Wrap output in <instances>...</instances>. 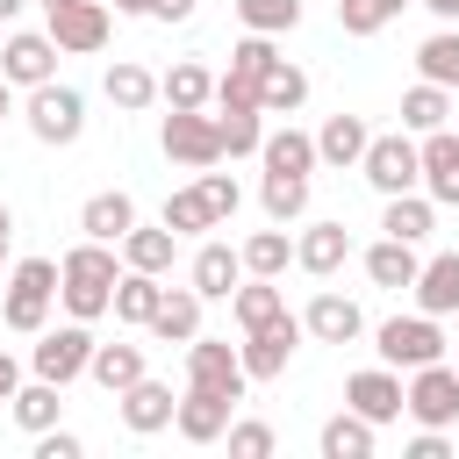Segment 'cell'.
<instances>
[{"mask_svg":"<svg viewBox=\"0 0 459 459\" xmlns=\"http://www.w3.org/2000/svg\"><path fill=\"white\" fill-rule=\"evenodd\" d=\"M416 165H423V194L445 201V208H459V136L452 129H430L416 143Z\"/></svg>","mask_w":459,"mask_h":459,"instance_id":"obj_13","label":"cell"},{"mask_svg":"<svg viewBox=\"0 0 459 459\" xmlns=\"http://www.w3.org/2000/svg\"><path fill=\"white\" fill-rule=\"evenodd\" d=\"M215 136H222V158H244V151H258V108H215Z\"/></svg>","mask_w":459,"mask_h":459,"instance_id":"obj_39","label":"cell"},{"mask_svg":"<svg viewBox=\"0 0 459 459\" xmlns=\"http://www.w3.org/2000/svg\"><path fill=\"white\" fill-rule=\"evenodd\" d=\"M416 308L423 316H452L459 308V251H445V258H430V265H416Z\"/></svg>","mask_w":459,"mask_h":459,"instance_id":"obj_21","label":"cell"},{"mask_svg":"<svg viewBox=\"0 0 459 459\" xmlns=\"http://www.w3.org/2000/svg\"><path fill=\"white\" fill-rule=\"evenodd\" d=\"M301 100H308V72L287 65V57H273L265 79H258V115H294Z\"/></svg>","mask_w":459,"mask_h":459,"instance_id":"obj_24","label":"cell"},{"mask_svg":"<svg viewBox=\"0 0 459 459\" xmlns=\"http://www.w3.org/2000/svg\"><path fill=\"white\" fill-rule=\"evenodd\" d=\"M115 402H122V423H129L136 437L165 430V423H172V409H179V402H172V387H165V380H151V373H143V380H129Z\"/></svg>","mask_w":459,"mask_h":459,"instance_id":"obj_17","label":"cell"},{"mask_svg":"<svg viewBox=\"0 0 459 459\" xmlns=\"http://www.w3.org/2000/svg\"><path fill=\"white\" fill-rule=\"evenodd\" d=\"M115 280H122V265H115V244H72L65 258H57V294H65V308H72V323H93V316H108V301H115Z\"/></svg>","mask_w":459,"mask_h":459,"instance_id":"obj_1","label":"cell"},{"mask_svg":"<svg viewBox=\"0 0 459 459\" xmlns=\"http://www.w3.org/2000/svg\"><path fill=\"white\" fill-rule=\"evenodd\" d=\"M359 172H366V186L373 194H409V186H423V165H416V143L394 129V136H366V158H359Z\"/></svg>","mask_w":459,"mask_h":459,"instance_id":"obj_6","label":"cell"},{"mask_svg":"<svg viewBox=\"0 0 459 459\" xmlns=\"http://www.w3.org/2000/svg\"><path fill=\"white\" fill-rule=\"evenodd\" d=\"M416 244H402V237H380L373 251H366V280L373 287H387V294H402V287H416Z\"/></svg>","mask_w":459,"mask_h":459,"instance_id":"obj_23","label":"cell"},{"mask_svg":"<svg viewBox=\"0 0 459 459\" xmlns=\"http://www.w3.org/2000/svg\"><path fill=\"white\" fill-rule=\"evenodd\" d=\"M86 359H93V330L86 323H65V330H36V351H29V366H36V380H57V387H72L79 373H86Z\"/></svg>","mask_w":459,"mask_h":459,"instance_id":"obj_5","label":"cell"},{"mask_svg":"<svg viewBox=\"0 0 459 459\" xmlns=\"http://www.w3.org/2000/svg\"><path fill=\"white\" fill-rule=\"evenodd\" d=\"M323 459H373V423H366L359 409L330 416V423H323Z\"/></svg>","mask_w":459,"mask_h":459,"instance_id":"obj_36","label":"cell"},{"mask_svg":"<svg viewBox=\"0 0 459 459\" xmlns=\"http://www.w3.org/2000/svg\"><path fill=\"white\" fill-rule=\"evenodd\" d=\"M402 409H409L423 430H445V423H459V366H445V359L416 366V380L402 387Z\"/></svg>","mask_w":459,"mask_h":459,"instance_id":"obj_4","label":"cell"},{"mask_svg":"<svg viewBox=\"0 0 459 459\" xmlns=\"http://www.w3.org/2000/svg\"><path fill=\"white\" fill-rule=\"evenodd\" d=\"M165 230H172V237H186V230H215V208L201 201V186H179V194L165 201Z\"/></svg>","mask_w":459,"mask_h":459,"instance_id":"obj_43","label":"cell"},{"mask_svg":"<svg viewBox=\"0 0 459 459\" xmlns=\"http://www.w3.org/2000/svg\"><path fill=\"white\" fill-rule=\"evenodd\" d=\"M237 14H244V29H258V36H287V29L301 22V0H237Z\"/></svg>","mask_w":459,"mask_h":459,"instance_id":"obj_41","label":"cell"},{"mask_svg":"<svg viewBox=\"0 0 459 459\" xmlns=\"http://www.w3.org/2000/svg\"><path fill=\"white\" fill-rule=\"evenodd\" d=\"M65 416V387L57 380H29V387H14V423L36 437V430H50Z\"/></svg>","mask_w":459,"mask_h":459,"instance_id":"obj_33","label":"cell"},{"mask_svg":"<svg viewBox=\"0 0 459 459\" xmlns=\"http://www.w3.org/2000/svg\"><path fill=\"white\" fill-rule=\"evenodd\" d=\"M416 72H423L430 86H459V29H437V36H423V50H416Z\"/></svg>","mask_w":459,"mask_h":459,"instance_id":"obj_38","label":"cell"},{"mask_svg":"<svg viewBox=\"0 0 459 459\" xmlns=\"http://www.w3.org/2000/svg\"><path fill=\"white\" fill-rule=\"evenodd\" d=\"M380 230H387V237H402V244H423V237L437 230V201H430V194H416V186H409V194H387Z\"/></svg>","mask_w":459,"mask_h":459,"instance_id":"obj_22","label":"cell"},{"mask_svg":"<svg viewBox=\"0 0 459 459\" xmlns=\"http://www.w3.org/2000/svg\"><path fill=\"white\" fill-rule=\"evenodd\" d=\"M7 108H14V86H7V72H0V115H7Z\"/></svg>","mask_w":459,"mask_h":459,"instance_id":"obj_54","label":"cell"},{"mask_svg":"<svg viewBox=\"0 0 459 459\" xmlns=\"http://www.w3.org/2000/svg\"><path fill=\"white\" fill-rule=\"evenodd\" d=\"M273 57H280V50H273V36H258V29H251V36L230 50V72H244V79H265V65H273Z\"/></svg>","mask_w":459,"mask_h":459,"instance_id":"obj_44","label":"cell"},{"mask_svg":"<svg viewBox=\"0 0 459 459\" xmlns=\"http://www.w3.org/2000/svg\"><path fill=\"white\" fill-rule=\"evenodd\" d=\"M165 158H179V165H222V136H215V115L208 108H172L165 115Z\"/></svg>","mask_w":459,"mask_h":459,"instance_id":"obj_8","label":"cell"},{"mask_svg":"<svg viewBox=\"0 0 459 459\" xmlns=\"http://www.w3.org/2000/svg\"><path fill=\"white\" fill-rule=\"evenodd\" d=\"M258 158H265V172H294V179H308V172H316V136H301V129H273V136H258Z\"/></svg>","mask_w":459,"mask_h":459,"instance_id":"obj_28","label":"cell"},{"mask_svg":"<svg viewBox=\"0 0 459 459\" xmlns=\"http://www.w3.org/2000/svg\"><path fill=\"white\" fill-rule=\"evenodd\" d=\"M301 330H308L316 344H351V337L366 330V316H359V301H351V294H330V287H323V294L308 301Z\"/></svg>","mask_w":459,"mask_h":459,"instance_id":"obj_16","label":"cell"},{"mask_svg":"<svg viewBox=\"0 0 459 459\" xmlns=\"http://www.w3.org/2000/svg\"><path fill=\"white\" fill-rule=\"evenodd\" d=\"M186 280H194V294H201V301H230V294H237V280H244V258H237L230 244H201Z\"/></svg>","mask_w":459,"mask_h":459,"instance_id":"obj_19","label":"cell"},{"mask_svg":"<svg viewBox=\"0 0 459 459\" xmlns=\"http://www.w3.org/2000/svg\"><path fill=\"white\" fill-rule=\"evenodd\" d=\"M50 43L57 50H100L108 43V0H57L50 7Z\"/></svg>","mask_w":459,"mask_h":459,"instance_id":"obj_11","label":"cell"},{"mask_svg":"<svg viewBox=\"0 0 459 459\" xmlns=\"http://www.w3.org/2000/svg\"><path fill=\"white\" fill-rule=\"evenodd\" d=\"M194 186H201V201L215 208V222H230V215H237V179H230V172L201 165V179H194Z\"/></svg>","mask_w":459,"mask_h":459,"instance_id":"obj_45","label":"cell"},{"mask_svg":"<svg viewBox=\"0 0 459 459\" xmlns=\"http://www.w3.org/2000/svg\"><path fill=\"white\" fill-rule=\"evenodd\" d=\"M50 301H57V258H22V265H14V280H7L0 316H7V330L36 337V330L50 323Z\"/></svg>","mask_w":459,"mask_h":459,"instance_id":"obj_2","label":"cell"},{"mask_svg":"<svg viewBox=\"0 0 459 459\" xmlns=\"http://www.w3.org/2000/svg\"><path fill=\"white\" fill-rule=\"evenodd\" d=\"M158 93H165V108H208V100H215V72L186 57V65H172V72L158 79Z\"/></svg>","mask_w":459,"mask_h":459,"instance_id":"obj_34","label":"cell"},{"mask_svg":"<svg viewBox=\"0 0 459 459\" xmlns=\"http://www.w3.org/2000/svg\"><path fill=\"white\" fill-rule=\"evenodd\" d=\"M402 7H409V0H337V22H344V36H373V29H387Z\"/></svg>","mask_w":459,"mask_h":459,"instance_id":"obj_42","label":"cell"},{"mask_svg":"<svg viewBox=\"0 0 459 459\" xmlns=\"http://www.w3.org/2000/svg\"><path fill=\"white\" fill-rule=\"evenodd\" d=\"M344 409H359V416L380 430V423H394V416H402V380H394L387 366L351 373V380H344Z\"/></svg>","mask_w":459,"mask_h":459,"instance_id":"obj_14","label":"cell"},{"mask_svg":"<svg viewBox=\"0 0 459 459\" xmlns=\"http://www.w3.org/2000/svg\"><path fill=\"white\" fill-rule=\"evenodd\" d=\"M344 258H351V230H344V222H308V230L294 237V265L316 273V280H330Z\"/></svg>","mask_w":459,"mask_h":459,"instance_id":"obj_15","label":"cell"},{"mask_svg":"<svg viewBox=\"0 0 459 459\" xmlns=\"http://www.w3.org/2000/svg\"><path fill=\"white\" fill-rule=\"evenodd\" d=\"M22 7H29V0H0V22H14V14H22Z\"/></svg>","mask_w":459,"mask_h":459,"instance_id":"obj_55","label":"cell"},{"mask_svg":"<svg viewBox=\"0 0 459 459\" xmlns=\"http://www.w3.org/2000/svg\"><path fill=\"white\" fill-rule=\"evenodd\" d=\"M222 437H230L237 459H273V430H265V423H230Z\"/></svg>","mask_w":459,"mask_h":459,"instance_id":"obj_46","label":"cell"},{"mask_svg":"<svg viewBox=\"0 0 459 459\" xmlns=\"http://www.w3.org/2000/svg\"><path fill=\"white\" fill-rule=\"evenodd\" d=\"M7 237H14V208L0 201V244H7Z\"/></svg>","mask_w":459,"mask_h":459,"instance_id":"obj_53","label":"cell"},{"mask_svg":"<svg viewBox=\"0 0 459 459\" xmlns=\"http://www.w3.org/2000/svg\"><path fill=\"white\" fill-rule=\"evenodd\" d=\"M108 100H115L122 115H143V108L158 100V79H151L143 65H108Z\"/></svg>","mask_w":459,"mask_h":459,"instance_id":"obj_37","label":"cell"},{"mask_svg":"<svg viewBox=\"0 0 459 459\" xmlns=\"http://www.w3.org/2000/svg\"><path fill=\"white\" fill-rule=\"evenodd\" d=\"M129 222H136V201H129V194H93V201L79 208V230H86L93 244H122Z\"/></svg>","mask_w":459,"mask_h":459,"instance_id":"obj_25","label":"cell"},{"mask_svg":"<svg viewBox=\"0 0 459 459\" xmlns=\"http://www.w3.org/2000/svg\"><path fill=\"white\" fill-rule=\"evenodd\" d=\"M237 258H244V273H258V280H280V273L294 265V237H287V222L258 230V237H251V244H244Z\"/></svg>","mask_w":459,"mask_h":459,"instance_id":"obj_30","label":"cell"},{"mask_svg":"<svg viewBox=\"0 0 459 459\" xmlns=\"http://www.w3.org/2000/svg\"><path fill=\"white\" fill-rule=\"evenodd\" d=\"M14 387H22V366L0 351V402H14Z\"/></svg>","mask_w":459,"mask_h":459,"instance_id":"obj_50","label":"cell"},{"mask_svg":"<svg viewBox=\"0 0 459 459\" xmlns=\"http://www.w3.org/2000/svg\"><path fill=\"white\" fill-rule=\"evenodd\" d=\"M366 136H373V129H366L359 115H330V122H323V136H316V158L344 172V165H359V158H366Z\"/></svg>","mask_w":459,"mask_h":459,"instance_id":"obj_27","label":"cell"},{"mask_svg":"<svg viewBox=\"0 0 459 459\" xmlns=\"http://www.w3.org/2000/svg\"><path fill=\"white\" fill-rule=\"evenodd\" d=\"M186 387H201V394H222V402H244V359H237V344L186 337Z\"/></svg>","mask_w":459,"mask_h":459,"instance_id":"obj_7","label":"cell"},{"mask_svg":"<svg viewBox=\"0 0 459 459\" xmlns=\"http://www.w3.org/2000/svg\"><path fill=\"white\" fill-rule=\"evenodd\" d=\"M258 201H265V215H273V222H294V215L308 208V179H294V172H265Z\"/></svg>","mask_w":459,"mask_h":459,"instance_id":"obj_40","label":"cell"},{"mask_svg":"<svg viewBox=\"0 0 459 459\" xmlns=\"http://www.w3.org/2000/svg\"><path fill=\"white\" fill-rule=\"evenodd\" d=\"M409 459H452L445 430H416V437H409Z\"/></svg>","mask_w":459,"mask_h":459,"instance_id":"obj_48","label":"cell"},{"mask_svg":"<svg viewBox=\"0 0 459 459\" xmlns=\"http://www.w3.org/2000/svg\"><path fill=\"white\" fill-rule=\"evenodd\" d=\"M380 359L387 366H430V359H445V337H437V316H394V323H380Z\"/></svg>","mask_w":459,"mask_h":459,"instance_id":"obj_9","label":"cell"},{"mask_svg":"<svg viewBox=\"0 0 459 459\" xmlns=\"http://www.w3.org/2000/svg\"><path fill=\"white\" fill-rule=\"evenodd\" d=\"M230 308H237V323H244V330H265V323H280V316H287V294H280L273 280H258V273H251V287H237V294H230Z\"/></svg>","mask_w":459,"mask_h":459,"instance_id":"obj_35","label":"cell"},{"mask_svg":"<svg viewBox=\"0 0 459 459\" xmlns=\"http://www.w3.org/2000/svg\"><path fill=\"white\" fill-rule=\"evenodd\" d=\"M158 294H165V287H158V273L122 265V280H115V301H108V308H115L122 323H136V330H143V323H151V308H158Z\"/></svg>","mask_w":459,"mask_h":459,"instance_id":"obj_31","label":"cell"},{"mask_svg":"<svg viewBox=\"0 0 459 459\" xmlns=\"http://www.w3.org/2000/svg\"><path fill=\"white\" fill-rule=\"evenodd\" d=\"M230 409H237V402L186 387V394H179V409H172V423H179V437H186V445H215V437L230 430Z\"/></svg>","mask_w":459,"mask_h":459,"instance_id":"obj_18","label":"cell"},{"mask_svg":"<svg viewBox=\"0 0 459 459\" xmlns=\"http://www.w3.org/2000/svg\"><path fill=\"white\" fill-rule=\"evenodd\" d=\"M294 344H301V316H280V323H265V330H244V344H237L244 380H280L287 359H294Z\"/></svg>","mask_w":459,"mask_h":459,"instance_id":"obj_10","label":"cell"},{"mask_svg":"<svg viewBox=\"0 0 459 459\" xmlns=\"http://www.w3.org/2000/svg\"><path fill=\"white\" fill-rule=\"evenodd\" d=\"M172 251H179V237L158 222V230H143V222H129V237H122V265H136V273H172Z\"/></svg>","mask_w":459,"mask_h":459,"instance_id":"obj_26","label":"cell"},{"mask_svg":"<svg viewBox=\"0 0 459 459\" xmlns=\"http://www.w3.org/2000/svg\"><path fill=\"white\" fill-rule=\"evenodd\" d=\"M50 7H57V0H43V14H50Z\"/></svg>","mask_w":459,"mask_h":459,"instance_id":"obj_56","label":"cell"},{"mask_svg":"<svg viewBox=\"0 0 459 459\" xmlns=\"http://www.w3.org/2000/svg\"><path fill=\"white\" fill-rule=\"evenodd\" d=\"M79 129H86L79 86H57V79L29 86V136H36V143H79Z\"/></svg>","mask_w":459,"mask_h":459,"instance_id":"obj_3","label":"cell"},{"mask_svg":"<svg viewBox=\"0 0 459 459\" xmlns=\"http://www.w3.org/2000/svg\"><path fill=\"white\" fill-rule=\"evenodd\" d=\"M86 373H93V380H100L108 394H122L129 380H143V344H93Z\"/></svg>","mask_w":459,"mask_h":459,"instance_id":"obj_32","label":"cell"},{"mask_svg":"<svg viewBox=\"0 0 459 459\" xmlns=\"http://www.w3.org/2000/svg\"><path fill=\"white\" fill-rule=\"evenodd\" d=\"M143 330H158L165 344H186V337H201V294H194V287H165Z\"/></svg>","mask_w":459,"mask_h":459,"instance_id":"obj_20","label":"cell"},{"mask_svg":"<svg viewBox=\"0 0 459 459\" xmlns=\"http://www.w3.org/2000/svg\"><path fill=\"white\" fill-rule=\"evenodd\" d=\"M115 14H151V0H115Z\"/></svg>","mask_w":459,"mask_h":459,"instance_id":"obj_52","label":"cell"},{"mask_svg":"<svg viewBox=\"0 0 459 459\" xmlns=\"http://www.w3.org/2000/svg\"><path fill=\"white\" fill-rule=\"evenodd\" d=\"M0 258H7V244H0Z\"/></svg>","mask_w":459,"mask_h":459,"instance_id":"obj_57","label":"cell"},{"mask_svg":"<svg viewBox=\"0 0 459 459\" xmlns=\"http://www.w3.org/2000/svg\"><path fill=\"white\" fill-rule=\"evenodd\" d=\"M0 72H7V86H43V79H57V43H50V29H43V36H36V29L7 36Z\"/></svg>","mask_w":459,"mask_h":459,"instance_id":"obj_12","label":"cell"},{"mask_svg":"<svg viewBox=\"0 0 459 459\" xmlns=\"http://www.w3.org/2000/svg\"><path fill=\"white\" fill-rule=\"evenodd\" d=\"M416 7H430L437 22H459V0H416Z\"/></svg>","mask_w":459,"mask_h":459,"instance_id":"obj_51","label":"cell"},{"mask_svg":"<svg viewBox=\"0 0 459 459\" xmlns=\"http://www.w3.org/2000/svg\"><path fill=\"white\" fill-rule=\"evenodd\" d=\"M445 115H452V86H430V79H416V86L402 93V129L430 136V129H445Z\"/></svg>","mask_w":459,"mask_h":459,"instance_id":"obj_29","label":"cell"},{"mask_svg":"<svg viewBox=\"0 0 459 459\" xmlns=\"http://www.w3.org/2000/svg\"><path fill=\"white\" fill-rule=\"evenodd\" d=\"M194 0H151V22H186Z\"/></svg>","mask_w":459,"mask_h":459,"instance_id":"obj_49","label":"cell"},{"mask_svg":"<svg viewBox=\"0 0 459 459\" xmlns=\"http://www.w3.org/2000/svg\"><path fill=\"white\" fill-rule=\"evenodd\" d=\"M79 452H86V445H79L72 430H57V423H50V430H36V459H79Z\"/></svg>","mask_w":459,"mask_h":459,"instance_id":"obj_47","label":"cell"}]
</instances>
